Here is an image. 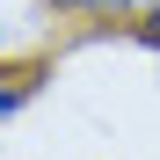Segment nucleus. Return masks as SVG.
Segmentation results:
<instances>
[{
	"label": "nucleus",
	"instance_id": "nucleus-1",
	"mask_svg": "<svg viewBox=\"0 0 160 160\" xmlns=\"http://www.w3.org/2000/svg\"><path fill=\"white\" fill-rule=\"evenodd\" d=\"M58 8H80V15H117V8H146V0H58Z\"/></svg>",
	"mask_w": 160,
	"mask_h": 160
},
{
	"label": "nucleus",
	"instance_id": "nucleus-2",
	"mask_svg": "<svg viewBox=\"0 0 160 160\" xmlns=\"http://www.w3.org/2000/svg\"><path fill=\"white\" fill-rule=\"evenodd\" d=\"M22 95H29V88H22V80H8V88H0V117H15V109H22Z\"/></svg>",
	"mask_w": 160,
	"mask_h": 160
},
{
	"label": "nucleus",
	"instance_id": "nucleus-3",
	"mask_svg": "<svg viewBox=\"0 0 160 160\" xmlns=\"http://www.w3.org/2000/svg\"><path fill=\"white\" fill-rule=\"evenodd\" d=\"M146 37H153V44H160V8H153V15H146Z\"/></svg>",
	"mask_w": 160,
	"mask_h": 160
}]
</instances>
